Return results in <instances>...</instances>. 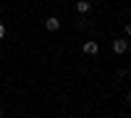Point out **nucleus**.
<instances>
[{
    "mask_svg": "<svg viewBox=\"0 0 131 118\" xmlns=\"http://www.w3.org/2000/svg\"><path fill=\"white\" fill-rule=\"evenodd\" d=\"M84 52L86 55H97V52H100V42L97 39H86L84 42Z\"/></svg>",
    "mask_w": 131,
    "mask_h": 118,
    "instance_id": "f257e3e1",
    "label": "nucleus"
},
{
    "mask_svg": "<svg viewBox=\"0 0 131 118\" xmlns=\"http://www.w3.org/2000/svg\"><path fill=\"white\" fill-rule=\"evenodd\" d=\"M126 50H128V42L126 39H113V52H115V55H123Z\"/></svg>",
    "mask_w": 131,
    "mask_h": 118,
    "instance_id": "f03ea898",
    "label": "nucleus"
},
{
    "mask_svg": "<svg viewBox=\"0 0 131 118\" xmlns=\"http://www.w3.org/2000/svg\"><path fill=\"white\" fill-rule=\"evenodd\" d=\"M45 29H47V31H58V29H60V18H52V16H50V18L45 21Z\"/></svg>",
    "mask_w": 131,
    "mask_h": 118,
    "instance_id": "7ed1b4c3",
    "label": "nucleus"
},
{
    "mask_svg": "<svg viewBox=\"0 0 131 118\" xmlns=\"http://www.w3.org/2000/svg\"><path fill=\"white\" fill-rule=\"evenodd\" d=\"M89 8H92V5L86 3V0H79V3H76V10H79L81 16H84V13H89Z\"/></svg>",
    "mask_w": 131,
    "mask_h": 118,
    "instance_id": "20e7f679",
    "label": "nucleus"
},
{
    "mask_svg": "<svg viewBox=\"0 0 131 118\" xmlns=\"http://www.w3.org/2000/svg\"><path fill=\"white\" fill-rule=\"evenodd\" d=\"M3 34H5V26H3V24H0V37H3Z\"/></svg>",
    "mask_w": 131,
    "mask_h": 118,
    "instance_id": "39448f33",
    "label": "nucleus"
},
{
    "mask_svg": "<svg viewBox=\"0 0 131 118\" xmlns=\"http://www.w3.org/2000/svg\"><path fill=\"white\" fill-rule=\"evenodd\" d=\"M0 118H3V110H0Z\"/></svg>",
    "mask_w": 131,
    "mask_h": 118,
    "instance_id": "423d86ee",
    "label": "nucleus"
}]
</instances>
